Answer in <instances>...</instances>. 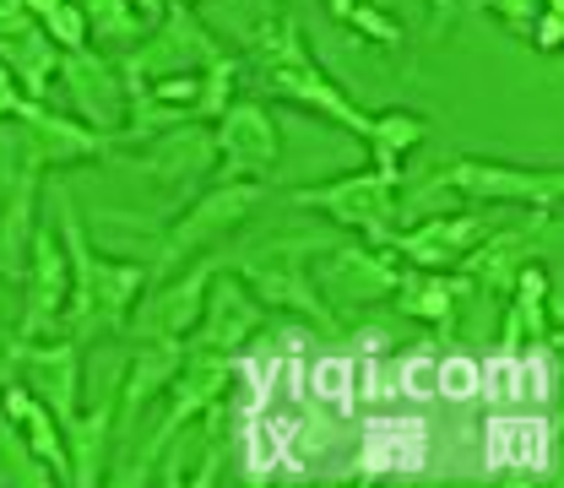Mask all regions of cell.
Here are the masks:
<instances>
[{"instance_id":"1","label":"cell","mask_w":564,"mask_h":488,"mask_svg":"<svg viewBox=\"0 0 564 488\" xmlns=\"http://www.w3.org/2000/svg\"><path fill=\"white\" fill-rule=\"evenodd\" d=\"M256 55H261V66H267V93H272V98L299 104V109H310V115H326L332 126H343L348 137H358L369 147L375 115L358 109L348 93L315 66V55H310V44H304V33H299V22H293L288 11L267 17V22L256 28Z\"/></svg>"},{"instance_id":"2","label":"cell","mask_w":564,"mask_h":488,"mask_svg":"<svg viewBox=\"0 0 564 488\" xmlns=\"http://www.w3.org/2000/svg\"><path fill=\"white\" fill-rule=\"evenodd\" d=\"M256 202H261V185H256V180H217L207 196H196V207L163 234L158 261H152V272H147V278H169V272H180L185 261L207 256L217 239H228V234L256 212Z\"/></svg>"},{"instance_id":"3","label":"cell","mask_w":564,"mask_h":488,"mask_svg":"<svg viewBox=\"0 0 564 488\" xmlns=\"http://www.w3.org/2000/svg\"><path fill=\"white\" fill-rule=\"evenodd\" d=\"M234 386V358L228 353H191L180 358V369H174V380H169V408H163V423H158V434H152V445L137 456V467L120 478V484H147V473L158 467V456H163V445L169 440H180V429H191V423L212 413L217 402H223V391Z\"/></svg>"},{"instance_id":"4","label":"cell","mask_w":564,"mask_h":488,"mask_svg":"<svg viewBox=\"0 0 564 488\" xmlns=\"http://www.w3.org/2000/svg\"><path fill=\"white\" fill-rule=\"evenodd\" d=\"M397 174L386 169H358V174H343V180H326V185H299L288 191V202L304 212H321L332 217L337 228H352L364 239H386L391 223H397Z\"/></svg>"},{"instance_id":"5","label":"cell","mask_w":564,"mask_h":488,"mask_svg":"<svg viewBox=\"0 0 564 488\" xmlns=\"http://www.w3.org/2000/svg\"><path fill=\"white\" fill-rule=\"evenodd\" d=\"M434 191H462L473 202H499V207H532L554 212L564 191L560 169H521L499 158H456L434 174Z\"/></svg>"},{"instance_id":"6","label":"cell","mask_w":564,"mask_h":488,"mask_svg":"<svg viewBox=\"0 0 564 488\" xmlns=\"http://www.w3.org/2000/svg\"><path fill=\"white\" fill-rule=\"evenodd\" d=\"M321 245H326V239H278V245H267V250H256V256L239 261V282L256 293V304L293 310V315H304L310 326H326V332H332L337 315L321 304L315 282H310L304 261H299V256H315Z\"/></svg>"},{"instance_id":"7","label":"cell","mask_w":564,"mask_h":488,"mask_svg":"<svg viewBox=\"0 0 564 488\" xmlns=\"http://www.w3.org/2000/svg\"><path fill=\"white\" fill-rule=\"evenodd\" d=\"M315 256L321 261L310 267V282H315V293L332 315L386 304L397 293V278H402V267L386 250H369V245H321Z\"/></svg>"},{"instance_id":"8","label":"cell","mask_w":564,"mask_h":488,"mask_svg":"<svg viewBox=\"0 0 564 488\" xmlns=\"http://www.w3.org/2000/svg\"><path fill=\"white\" fill-rule=\"evenodd\" d=\"M217 55H223V44L212 39L191 11H185V0H174V6L152 22V39H147L137 55L120 66V76H126V87H141V82H158V76L207 71Z\"/></svg>"},{"instance_id":"9","label":"cell","mask_w":564,"mask_h":488,"mask_svg":"<svg viewBox=\"0 0 564 488\" xmlns=\"http://www.w3.org/2000/svg\"><path fill=\"white\" fill-rule=\"evenodd\" d=\"M212 141H217V180H267L282 158V137L267 115V104H250V98H228V109L217 115L212 126Z\"/></svg>"},{"instance_id":"10","label":"cell","mask_w":564,"mask_h":488,"mask_svg":"<svg viewBox=\"0 0 564 488\" xmlns=\"http://www.w3.org/2000/svg\"><path fill=\"white\" fill-rule=\"evenodd\" d=\"M55 76L66 82L70 109H76V120H82L87 131L109 137V131H120V126H126L131 87H126V76H120L115 61H104V55H93V50H61Z\"/></svg>"},{"instance_id":"11","label":"cell","mask_w":564,"mask_h":488,"mask_svg":"<svg viewBox=\"0 0 564 488\" xmlns=\"http://www.w3.org/2000/svg\"><path fill=\"white\" fill-rule=\"evenodd\" d=\"M256 326H261L256 293L239 278H228V272H212L202 315H196L185 343H191V353H228V358H239V348L256 337Z\"/></svg>"},{"instance_id":"12","label":"cell","mask_w":564,"mask_h":488,"mask_svg":"<svg viewBox=\"0 0 564 488\" xmlns=\"http://www.w3.org/2000/svg\"><path fill=\"white\" fill-rule=\"evenodd\" d=\"M70 261L55 239V228H33L28 239V315H22V343H39L61 315H66Z\"/></svg>"},{"instance_id":"13","label":"cell","mask_w":564,"mask_h":488,"mask_svg":"<svg viewBox=\"0 0 564 488\" xmlns=\"http://www.w3.org/2000/svg\"><path fill=\"white\" fill-rule=\"evenodd\" d=\"M489 234L494 228L484 212H440V217H423L419 228L397 234V256H408L419 272H451Z\"/></svg>"},{"instance_id":"14","label":"cell","mask_w":564,"mask_h":488,"mask_svg":"<svg viewBox=\"0 0 564 488\" xmlns=\"http://www.w3.org/2000/svg\"><path fill=\"white\" fill-rule=\"evenodd\" d=\"M212 272H217V261H196L191 272L169 278L163 282V293L137 310L131 332H137L141 343H185L191 326H196V315H202V299H207Z\"/></svg>"},{"instance_id":"15","label":"cell","mask_w":564,"mask_h":488,"mask_svg":"<svg viewBox=\"0 0 564 488\" xmlns=\"http://www.w3.org/2000/svg\"><path fill=\"white\" fill-rule=\"evenodd\" d=\"M364 478H419L429 462V423L419 413H380L364 434Z\"/></svg>"},{"instance_id":"16","label":"cell","mask_w":564,"mask_h":488,"mask_svg":"<svg viewBox=\"0 0 564 488\" xmlns=\"http://www.w3.org/2000/svg\"><path fill=\"white\" fill-rule=\"evenodd\" d=\"M17 369H22L28 391L61 419V429L82 413V364H76V343H50V348L22 343V348H17Z\"/></svg>"},{"instance_id":"17","label":"cell","mask_w":564,"mask_h":488,"mask_svg":"<svg viewBox=\"0 0 564 488\" xmlns=\"http://www.w3.org/2000/svg\"><path fill=\"white\" fill-rule=\"evenodd\" d=\"M141 169L163 185H202L217 169V141L202 120H180L169 131H152V147L141 152Z\"/></svg>"},{"instance_id":"18","label":"cell","mask_w":564,"mask_h":488,"mask_svg":"<svg viewBox=\"0 0 564 488\" xmlns=\"http://www.w3.org/2000/svg\"><path fill=\"white\" fill-rule=\"evenodd\" d=\"M489 467L494 473H549L554 462V423L543 413H494L489 419Z\"/></svg>"},{"instance_id":"19","label":"cell","mask_w":564,"mask_h":488,"mask_svg":"<svg viewBox=\"0 0 564 488\" xmlns=\"http://www.w3.org/2000/svg\"><path fill=\"white\" fill-rule=\"evenodd\" d=\"M17 120H22V152L39 158V163H76V158H98L104 137L87 131L82 120H70L50 104H17Z\"/></svg>"},{"instance_id":"20","label":"cell","mask_w":564,"mask_h":488,"mask_svg":"<svg viewBox=\"0 0 564 488\" xmlns=\"http://www.w3.org/2000/svg\"><path fill=\"white\" fill-rule=\"evenodd\" d=\"M549 272L543 267H521L510 282V304H505V332H499V353H521V343L532 348H560V326L549 321L543 310V293H549Z\"/></svg>"},{"instance_id":"21","label":"cell","mask_w":564,"mask_h":488,"mask_svg":"<svg viewBox=\"0 0 564 488\" xmlns=\"http://www.w3.org/2000/svg\"><path fill=\"white\" fill-rule=\"evenodd\" d=\"M0 413L22 429L28 451L50 467V478H55V484H70V451H66V429H61V419H55L33 391H22V386H6V391H0Z\"/></svg>"},{"instance_id":"22","label":"cell","mask_w":564,"mask_h":488,"mask_svg":"<svg viewBox=\"0 0 564 488\" xmlns=\"http://www.w3.org/2000/svg\"><path fill=\"white\" fill-rule=\"evenodd\" d=\"M39 158L22 152V163L11 169V185H6V212H0V272H22V250L33 239V207H39Z\"/></svg>"},{"instance_id":"23","label":"cell","mask_w":564,"mask_h":488,"mask_svg":"<svg viewBox=\"0 0 564 488\" xmlns=\"http://www.w3.org/2000/svg\"><path fill=\"white\" fill-rule=\"evenodd\" d=\"M0 61L11 66L17 87L28 104H50V82H55V66H61V50L44 39V28H28L17 39H0Z\"/></svg>"},{"instance_id":"24","label":"cell","mask_w":564,"mask_h":488,"mask_svg":"<svg viewBox=\"0 0 564 488\" xmlns=\"http://www.w3.org/2000/svg\"><path fill=\"white\" fill-rule=\"evenodd\" d=\"M109 429H115V402H93V413H76L66 423L70 451V484H104V456H109Z\"/></svg>"},{"instance_id":"25","label":"cell","mask_w":564,"mask_h":488,"mask_svg":"<svg viewBox=\"0 0 564 488\" xmlns=\"http://www.w3.org/2000/svg\"><path fill=\"white\" fill-rule=\"evenodd\" d=\"M180 358H185V343H152V353H141L131 358V369H126V397L115 402V419H137L141 408L152 402V397H163L169 391V380H174V369H180Z\"/></svg>"},{"instance_id":"26","label":"cell","mask_w":564,"mask_h":488,"mask_svg":"<svg viewBox=\"0 0 564 488\" xmlns=\"http://www.w3.org/2000/svg\"><path fill=\"white\" fill-rule=\"evenodd\" d=\"M527 267V234H489V239H478L467 256H462V272L478 282V288H489V293H510V282L516 272Z\"/></svg>"},{"instance_id":"27","label":"cell","mask_w":564,"mask_h":488,"mask_svg":"<svg viewBox=\"0 0 564 488\" xmlns=\"http://www.w3.org/2000/svg\"><path fill=\"white\" fill-rule=\"evenodd\" d=\"M397 310L408 321H423V326H451V310H456V282L445 272H402L397 278Z\"/></svg>"},{"instance_id":"28","label":"cell","mask_w":564,"mask_h":488,"mask_svg":"<svg viewBox=\"0 0 564 488\" xmlns=\"http://www.w3.org/2000/svg\"><path fill=\"white\" fill-rule=\"evenodd\" d=\"M429 137V120L413 109H380L375 115V137H369V163L402 180V158Z\"/></svg>"},{"instance_id":"29","label":"cell","mask_w":564,"mask_h":488,"mask_svg":"<svg viewBox=\"0 0 564 488\" xmlns=\"http://www.w3.org/2000/svg\"><path fill=\"white\" fill-rule=\"evenodd\" d=\"M304 397H315L332 413H352L358 408V358H348V353L315 358L304 369Z\"/></svg>"},{"instance_id":"30","label":"cell","mask_w":564,"mask_h":488,"mask_svg":"<svg viewBox=\"0 0 564 488\" xmlns=\"http://www.w3.org/2000/svg\"><path fill=\"white\" fill-rule=\"evenodd\" d=\"M326 11H332L343 28H352L358 39L380 44V50H402V39H408L402 17H391L380 0H326Z\"/></svg>"},{"instance_id":"31","label":"cell","mask_w":564,"mask_h":488,"mask_svg":"<svg viewBox=\"0 0 564 488\" xmlns=\"http://www.w3.org/2000/svg\"><path fill=\"white\" fill-rule=\"evenodd\" d=\"M76 6L87 17V33L104 39V44H137V39H147V28H152L131 0H76Z\"/></svg>"},{"instance_id":"32","label":"cell","mask_w":564,"mask_h":488,"mask_svg":"<svg viewBox=\"0 0 564 488\" xmlns=\"http://www.w3.org/2000/svg\"><path fill=\"white\" fill-rule=\"evenodd\" d=\"M245 429V478L250 484H267V473L288 456V423H267V419H239Z\"/></svg>"},{"instance_id":"33","label":"cell","mask_w":564,"mask_h":488,"mask_svg":"<svg viewBox=\"0 0 564 488\" xmlns=\"http://www.w3.org/2000/svg\"><path fill=\"white\" fill-rule=\"evenodd\" d=\"M434 397H445V402H473V397H478V358H473V353L434 358Z\"/></svg>"},{"instance_id":"34","label":"cell","mask_w":564,"mask_h":488,"mask_svg":"<svg viewBox=\"0 0 564 488\" xmlns=\"http://www.w3.org/2000/svg\"><path fill=\"white\" fill-rule=\"evenodd\" d=\"M39 22H44V39H50L55 50H93V33H87V17H82V6H76V0L50 6Z\"/></svg>"},{"instance_id":"35","label":"cell","mask_w":564,"mask_h":488,"mask_svg":"<svg viewBox=\"0 0 564 488\" xmlns=\"http://www.w3.org/2000/svg\"><path fill=\"white\" fill-rule=\"evenodd\" d=\"M397 397L402 402H429L434 397V358L429 353H413L397 364Z\"/></svg>"},{"instance_id":"36","label":"cell","mask_w":564,"mask_h":488,"mask_svg":"<svg viewBox=\"0 0 564 488\" xmlns=\"http://www.w3.org/2000/svg\"><path fill=\"white\" fill-rule=\"evenodd\" d=\"M549 386H554V375H549V364H543V353H516V402H549Z\"/></svg>"},{"instance_id":"37","label":"cell","mask_w":564,"mask_h":488,"mask_svg":"<svg viewBox=\"0 0 564 488\" xmlns=\"http://www.w3.org/2000/svg\"><path fill=\"white\" fill-rule=\"evenodd\" d=\"M527 33H532V50H538V55H560V44H564V11H538Z\"/></svg>"},{"instance_id":"38","label":"cell","mask_w":564,"mask_h":488,"mask_svg":"<svg viewBox=\"0 0 564 488\" xmlns=\"http://www.w3.org/2000/svg\"><path fill=\"white\" fill-rule=\"evenodd\" d=\"M489 11L505 22V28L527 33V28H532V17H538V0H489Z\"/></svg>"},{"instance_id":"39","label":"cell","mask_w":564,"mask_h":488,"mask_svg":"<svg viewBox=\"0 0 564 488\" xmlns=\"http://www.w3.org/2000/svg\"><path fill=\"white\" fill-rule=\"evenodd\" d=\"M28 28H33V17L22 11V0H0V39H17Z\"/></svg>"},{"instance_id":"40","label":"cell","mask_w":564,"mask_h":488,"mask_svg":"<svg viewBox=\"0 0 564 488\" xmlns=\"http://www.w3.org/2000/svg\"><path fill=\"white\" fill-rule=\"evenodd\" d=\"M17 104H22V87H17L11 66L0 61V120H6V115H17Z\"/></svg>"},{"instance_id":"41","label":"cell","mask_w":564,"mask_h":488,"mask_svg":"<svg viewBox=\"0 0 564 488\" xmlns=\"http://www.w3.org/2000/svg\"><path fill=\"white\" fill-rule=\"evenodd\" d=\"M429 11H434V22H440V28H445V22H451V17H456V0H429Z\"/></svg>"},{"instance_id":"42","label":"cell","mask_w":564,"mask_h":488,"mask_svg":"<svg viewBox=\"0 0 564 488\" xmlns=\"http://www.w3.org/2000/svg\"><path fill=\"white\" fill-rule=\"evenodd\" d=\"M131 6H137L141 17H147V22H158V17H163V6H169V0H131Z\"/></svg>"},{"instance_id":"43","label":"cell","mask_w":564,"mask_h":488,"mask_svg":"<svg viewBox=\"0 0 564 488\" xmlns=\"http://www.w3.org/2000/svg\"><path fill=\"white\" fill-rule=\"evenodd\" d=\"M50 6H61V0H22V11H28V17H44Z\"/></svg>"},{"instance_id":"44","label":"cell","mask_w":564,"mask_h":488,"mask_svg":"<svg viewBox=\"0 0 564 488\" xmlns=\"http://www.w3.org/2000/svg\"><path fill=\"white\" fill-rule=\"evenodd\" d=\"M538 6H543V11H564V0H538Z\"/></svg>"},{"instance_id":"45","label":"cell","mask_w":564,"mask_h":488,"mask_svg":"<svg viewBox=\"0 0 564 488\" xmlns=\"http://www.w3.org/2000/svg\"><path fill=\"white\" fill-rule=\"evenodd\" d=\"M282 6H310V0H282Z\"/></svg>"}]
</instances>
